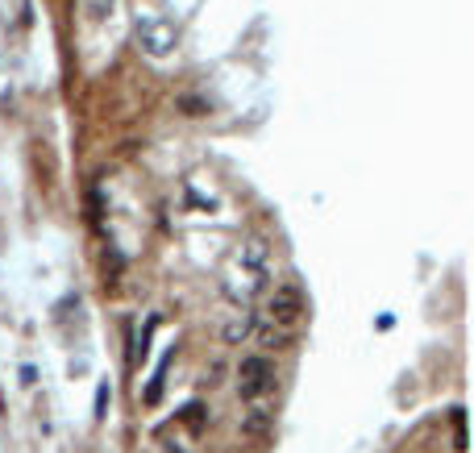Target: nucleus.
Returning a JSON list of instances; mask_svg holds the SVG:
<instances>
[{
    "instance_id": "obj_1",
    "label": "nucleus",
    "mask_w": 474,
    "mask_h": 453,
    "mask_svg": "<svg viewBox=\"0 0 474 453\" xmlns=\"http://www.w3.org/2000/svg\"><path fill=\"white\" fill-rule=\"evenodd\" d=\"M275 362L267 358V354H250V358H241L237 366V395L241 400H250V404H258V400H267L271 391H275Z\"/></svg>"
},
{
    "instance_id": "obj_2",
    "label": "nucleus",
    "mask_w": 474,
    "mask_h": 453,
    "mask_svg": "<svg viewBox=\"0 0 474 453\" xmlns=\"http://www.w3.org/2000/svg\"><path fill=\"white\" fill-rule=\"evenodd\" d=\"M267 317H271L275 328H291L295 320L304 317V295H300L295 283H279V287L267 295Z\"/></svg>"
},
{
    "instance_id": "obj_3",
    "label": "nucleus",
    "mask_w": 474,
    "mask_h": 453,
    "mask_svg": "<svg viewBox=\"0 0 474 453\" xmlns=\"http://www.w3.org/2000/svg\"><path fill=\"white\" fill-rule=\"evenodd\" d=\"M138 42H142V50L150 54V58H167L179 38H175V25H171V21L146 17V21H138Z\"/></svg>"
},
{
    "instance_id": "obj_4",
    "label": "nucleus",
    "mask_w": 474,
    "mask_h": 453,
    "mask_svg": "<svg viewBox=\"0 0 474 453\" xmlns=\"http://www.w3.org/2000/svg\"><path fill=\"white\" fill-rule=\"evenodd\" d=\"M267 274L271 271H258V267H245V262H233V271L225 279V295L233 304H250L262 287H267Z\"/></svg>"
},
{
    "instance_id": "obj_5",
    "label": "nucleus",
    "mask_w": 474,
    "mask_h": 453,
    "mask_svg": "<svg viewBox=\"0 0 474 453\" xmlns=\"http://www.w3.org/2000/svg\"><path fill=\"white\" fill-rule=\"evenodd\" d=\"M271 424H275V411L267 408L262 400L241 416V433H245V437H267V433H271Z\"/></svg>"
},
{
    "instance_id": "obj_6",
    "label": "nucleus",
    "mask_w": 474,
    "mask_h": 453,
    "mask_svg": "<svg viewBox=\"0 0 474 453\" xmlns=\"http://www.w3.org/2000/svg\"><path fill=\"white\" fill-rule=\"evenodd\" d=\"M237 262H245V267H258V271H271V245H267L262 237H250V241L237 250Z\"/></svg>"
},
{
    "instance_id": "obj_7",
    "label": "nucleus",
    "mask_w": 474,
    "mask_h": 453,
    "mask_svg": "<svg viewBox=\"0 0 474 453\" xmlns=\"http://www.w3.org/2000/svg\"><path fill=\"white\" fill-rule=\"evenodd\" d=\"M154 328H158V317H150L142 333H134V337H129V366H134V370H138V366L146 362V354H150V337H154Z\"/></svg>"
},
{
    "instance_id": "obj_8",
    "label": "nucleus",
    "mask_w": 474,
    "mask_h": 453,
    "mask_svg": "<svg viewBox=\"0 0 474 453\" xmlns=\"http://www.w3.org/2000/svg\"><path fill=\"white\" fill-rule=\"evenodd\" d=\"M250 333H254V320H250V312H237V317L229 320V324H225V341H229V345L245 341Z\"/></svg>"
},
{
    "instance_id": "obj_9",
    "label": "nucleus",
    "mask_w": 474,
    "mask_h": 453,
    "mask_svg": "<svg viewBox=\"0 0 474 453\" xmlns=\"http://www.w3.org/2000/svg\"><path fill=\"white\" fill-rule=\"evenodd\" d=\"M171 358H175V350L158 362V374L150 378V387H146V404H158V395H162V378H167V366H171Z\"/></svg>"
},
{
    "instance_id": "obj_10",
    "label": "nucleus",
    "mask_w": 474,
    "mask_h": 453,
    "mask_svg": "<svg viewBox=\"0 0 474 453\" xmlns=\"http://www.w3.org/2000/svg\"><path fill=\"white\" fill-rule=\"evenodd\" d=\"M258 345H262V350H283V345H287V328H275V324L258 328Z\"/></svg>"
},
{
    "instance_id": "obj_11",
    "label": "nucleus",
    "mask_w": 474,
    "mask_h": 453,
    "mask_svg": "<svg viewBox=\"0 0 474 453\" xmlns=\"http://www.w3.org/2000/svg\"><path fill=\"white\" fill-rule=\"evenodd\" d=\"M184 424L200 433V428L208 424V408H204V404H188V408H184Z\"/></svg>"
},
{
    "instance_id": "obj_12",
    "label": "nucleus",
    "mask_w": 474,
    "mask_h": 453,
    "mask_svg": "<svg viewBox=\"0 0 474 453\" xmlns=\"http://www.w3.org/2000/svg\"><path fill=\"white\" fill-rule=\"evenodd\" d=\"M84 8H88V17H92V21H104V17H113L117 0H84Z\"/></svg>"
},
{
    "instance_id": "obj_13",
    "label": "nucleus",
    "mask_w": 474,
    "mask_h": 453,
    "mask_svg": "<svg viewBox=\"0 0 474 453\" xmlns=\"http://www.w3.org/2000/svg\"><path fill=\"white\" fill-rule=\"evenodd\" d=\"M108 400H113V387H108V383H100V387H96V420H104V416H108Z\"/></svg>"
},
{
    "instance_id": "obj_14",
    "label": "nucleus",
    "mask_w": 474,
    "mask_h": 453,
    "mask_svg": "<svg viewBox=\"0 0 474 453\" xmlns=\"http://www.w3.org/2000/svg\"><path fill=\"white\" fill-rule=\"evenodd\" d=\"M454 449H458V453L466 449V420H462V411L454 416Z\"/></svg>"
}]
</instances>
